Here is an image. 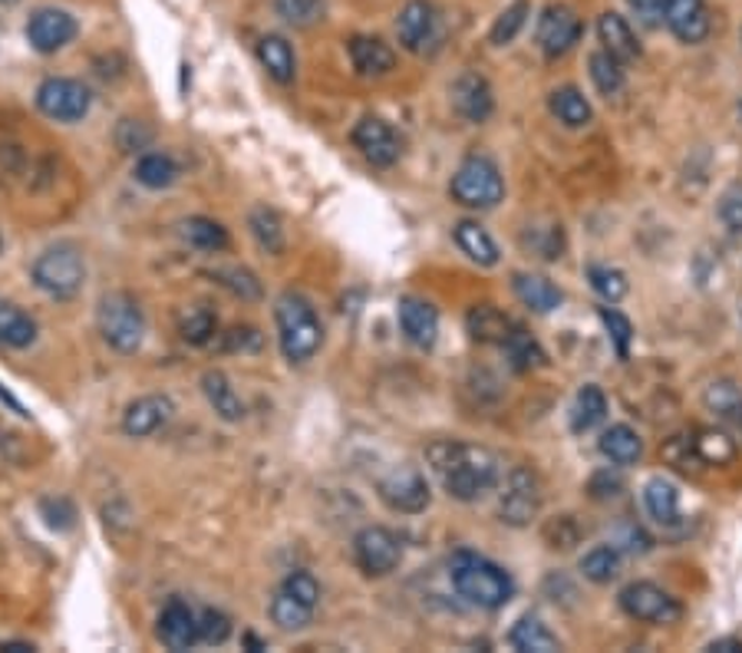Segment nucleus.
I'll list each match as a JSON object with an SVG mask.
<instances>
[{
	"instance_id": "nucleus-1",
	"label": "nucleus",
	"mask_w": 742,
	"mask_h": 653,
	"mask_svg": "<svg viewBox=\"0 0 742 653\" xmlns=\"http://www.w3.org/2000/svg\"><path fill=\"white\" fill-rule=\"evenodd\" d=\"M426 462L436 472L439 486L456 502H479L498 486V456L486 446L459 442V439H436L426 446Z\"/></svg>"
},
{
	"instance_id": "nucleus-2",
	"label": "nucleus",
	"mask_w": 742,
	"mask_h": 653,
	"mask_svg": "<svg viewBox=\"0 0 742 653\" xmlns=\"http://www.w3.org/2000/svg\"><path fill=\"white\" fill-rule=\"evenodd\" d=\"M449 581L463 601H469L472 608H482V611L505 608L515 594L511 574L476 551H456L449 558Z\"/></svg>"
},
{
	"instance_id": "nucleus-3",
	"label": "nucleus",
	"mask_w": 742,
	"mask_h": 653,
	"mask_svg": "<svg viewBox=\"0 0 742 653\" xmlns=\"http://www.w3.org/2000/svg\"><path fill=\"white\" fill-rule=\"evenodd\" d=\"M274 324H277V344L287 364H307L324 344V324L314 304L297 290H284L274 300Z\"/></svg>"
},
{
	"instance_id": "nucleus-4",
	"label": "nucleus",
	"mask_w": 742,
	"mask_h": 653,
	"mask_svg": "<svg viewBox=\"0 0 742 653\" xmlns=\"http://www.w3.org/2000/svg\"><path fill=\"white\" fill-rule=\"evenodd\" d=\"M96 327L116 354H135L145 340V310L129 290H106L96 304Z\"/></svg>"
},
{
	"instance_id": "nucleus-5",
	"label": "nucleus",
	"mask_w": 742,
	"mask_h": 653,
	"mask_svg": "<svg viewBox=\"0 0 742 653\" xmlns=\"http://www.w3.org/2000/svg\"><path fill=\"white\" fill-rule=\"evenodd\" d=\"M30 277L47 297L70 300L87 284V258L77 245L63 242V245H53V248L37 255V262L30 267Z\"/></svg>"
},
{
	"instance_id": "nucleus-6",
	"label": "nucleus",
	"mask_w": 742,
	"mask_h": 653,
	"mask_svg": "<svg viewBox=\"0 0 742 653\" xmlns=\"http://www.w3.org/2000/svg\"><path fill=\"white\" fill-rule=\"evenodd\" d=\"M449 195L463 205V208H476L486 212L495 208L505 198V182L501 172L489 155H469L459 162L453 182H449Z\"/></svg>"
},
{
	"instance_id": "nucleus-7",
	"label": "nucleus",
	"mask_w": 742,
	"mask_h": 653,
	"mask_svg": "<svg viewBox=\"0 0 742 653\" xmlns=\"http://www.w3.org/2000/svg\"><path fill=\"white\" fill-rule=\"evenodd\" d=\"M93 106V93L70 76H50L37 86V110L57 123H80Z\"/></svg>"
},
{
	"instance_id": "nucleus-8",
	"label": "nucleus",
	"mask_w": 742,
	"mask_h": 653,
	"mask_svg": "<svg viewBox=\"0 0 742 653\" xmlns=\"http://www.w3.org/2000/svg\"><path fill=\"white\" fill-rule=\"evenodd\" d=\"M541 482L531 469H521L515 466L508 476H505V486H501V496H498V516L501 522L511 524V528H525L538 519L541 512Z\"/></svg>"
},
{
	"instance_id": "nucleus-9",
	"label": "nucleus",
	"mask_w": 742,
	"mask_h": 653,
	"mask_svg": "<svg viewBox=\"0 0 742 653\" xmlns=\"http://www.w3.org/2000/svg\"><path fill=\"white\" fill-rule=\"evenodd\" d=\"M354 561L367 578H386L403 561V541L383 524H367L354 538Z\"/></svg>"
},
{
	"instance_id": "nucleus-10",
	"label": "nucleus",
	"mask_w": 742,
	"mask_h": 653,
	"mask_svg": "<svg viewBox=\"0 0 742 653\" xmlns=\"http://www.w3.org/2000/svg\"><path fill=\"white\" fill-rule=\"evenodd\" d=\"M379 499L386 509L399 512V516H419L429 509L433 502V492H429V482L419 469L413 466H396L393 472H386L379 479Z\"/></svg>"
},
{
	"instance_id": "nucleus-11",
	"label": "nucleus",
	"mask_w": 742,
	"mask_h": 653,
	"mask_svg": "<svg viewBox=\"0 0 742 653\" xmlns=\"http://www.w3.org/2000/svg\"><path fill=\"white\" fill-rule=\"evenodd\" d=\"M620 608L623 614H630L633 621L643 624H677L683 618V608L677 598H670L663 588H657L653 581H633L620 591Z\"/></svg>"
},
{
	"instance_id": "nucleus-12",
	"label": "nucleus",
	"mask_w": 742,
	"mask_h": 653,
	"mask_svg": "<svg viewBox=\"0 0 742 653\" xmlns=\"http://www.w3.org/2000/svg\"><path fill=\"white\" fill-rule=\"evenodd\" d=\"M396 37H399L403 50H409V53L423 57V53L436 50L443 40L439 10L429 0H409L396 17Z\"/></svg>"
},
{
	"instance_id": "nucleus-13",
	"label": "nucleus",
	"mask_w": 742,
	"mask_h": 653,
	"mask_svg": "<svg viewBox=\"0 0 742 653\" xmlns=\"http://www.w3.org/2000/svg\"><path fill=\"white\" fill-rule=\"evenodd\" d=\"M538 47H541V53L548 57V60H558V57H565L568 50H575V43L585 37V23H581V17L571 10V7H565V3H551V7H545L541 10V17H538Z\"/></svg>"
},
{
	"instance_id": "nucleus-14",
	"label": "nucleus",
	"mask_w": 742,
	"mask_h": 653,
	"mask_svg": "<svg viewBox=\"0 0 742 653\" xmlns=\"http://www.w3.org/2000/svg\"><path fill=\"white\" fill-rule=\"evenodd\" d=\"M77 33H80L77 17L67 13V10H57V7H40L27 20V43L37 53H57L67 43H73Z\"/></svg>"
},
{
	"instance_id": "nucleus-15",
	"label": "nucleus",
	"mask_w": 742,
	"mask_h": 653,
	"mask_svg": "<svg viewBox=\"0 0 742 653\" xmlns=\"http://www.w3.org/2000/svg\"><path fill=\"white\" fill-rule=\"evenodd\" d=\"M354 145L360 149V155L376 165V169H389L399 162V152H403V142L396 130L379 120V116H364L357 126H354Z\"/></svg>"
},
{
	"instance_id": "nucleus-16",
	"label": "nucleus",
	"mask_w": 742,
	"mask_h": 653,
	"mask_svg": "<svg viewBox=\"0 0 742 653\" xmlns=\"http://www.w3.org/2000/svg\"><path fill=\"white\" fill-rule=\"evenodd\" d=\"M172 416H175V402L169 396H162V392L139 396L125 406L123 432L129 439H145V436L159 432L162 426H169Z\"/></svg>"
},
{
	"instance_id": "nucleus-17",
	"label": "nucleus",
	"mask_w": 742,
	"mask_h": 653,
	"mask_svg": "<svg viewBox=\"0 0 742 653\" xmlns=\"http://www.w3.org/2000/svg\"><path fill=\"white\" fill-rule=\"evenodd\" d=\"M453 96V110L466 120V123H486L495 110V96L489 80L482 73H463L456 76V83L449 86Z\"/></svg>"
},
{
	"instance_id": "nucleus-18",
	"label": "nucleus",
	"mask_w": 742,
	"mask_h": 653,
	"mask_svg": "<svg viewBox=\"0 0 742 653\" xmlns=\"http://www.w3.org/2000/svg\"><path fill=\"white\" fill-rule=\"evenodd\" d=\"M663 23L680 43H703L710 37V10L707 0H663Z\"/></svg>"
},
{
	"instance_id": "nucleus-19",
	"label": "nucleus",
	"mask_w": 742,
	"mask_h": 653,
	"mask_svg": "<svg viewBox=\"0 0 742 653\" xmlns=\"http://www.w3.org/2000/svg\"><path fill=\"white\" fill-rule=\"evenodd\" d=\"M155 634H159V641L169 651H192L195 644H202V637H199V614L185 601H179V598H172L162 608Z\"/></svg>"
},
{
	"instance_id": "nucleus-20",
	"label": "nucleus",
	"mask_w": 742,
	"mask_h": 653,
	"mask_svg": "<svg viewBox=\"0 0 742 653\" xmlns=\"http://www.w3.org/2000/svg\"><path fill=\"white\" fill-rule=\"evenodd\" d=\"M399 327L409 344H416L419 350H429L439 337V314L429 300L403 297L399 300Z\"/></svg>"
},
{
	"instance_id": "nucleus-21",
	"label": "nucleus",
	"mask_w": 742,
	"mask_h": 653,
	"mask_svg": "<svg viewBox=\"0 0 742 653\" xmlns=\"http://www.w3.org/2000/svg\"><path fill=\"white\" fill-rule=\"evenodd\" d=\"M511 290H515V297H518L528 310H535V314H551V310L561 307V290H558V284L548 280L545 274L518 271V274L511 277Z\"/></svg>"
},
{
	"instance_id": "nucleus-22",
	"label": "nucleus",
	"mask_w": 742,
	"mask_h": 653,
	"mask_svg": "<svg viewBox=\"0 0 742 653\" xmlns=\"http://www.w3.org/2000/svg\"><path fill=\"white\" fill-rule=\"evenodd\" d=\"M347 53H350V63L360 76H386L393 67H396V53L389 43H383L379 37H354L347 43Z\"/></svg>"
},
{
	"instance_id": "nucleus-23",
	"label": "nucleus",
	"mask_w": 742,
	"mask_h": 653,
	"mask_svg": "<svg viewBox=\"0 0 742 653\" xmlns=\"http://www.w3.org/2000/svg\"><path fill=\"white\" fill-rule=\"evenodd\" d=\"M257 60L261 67L267 70V76L281 86L294 83L297 76V57H294V47L281 37V33H267L257 40Z\"/></svg>"
},
{
	"instance_id": "nucleus-24",
	"label": "nucleus",
	"mask_w": 742,
	"mask_h": 653,
	"mask_svg": "<svg viewBox=\"0 0 742 653\" xmlns=\"http://www.w3.org/2000/svg\"><path fill=\"white\" fill-rule=\"evenodd\" d=\"M202 392L209 399V406L215 409L218 419L225 422H242L245 419V399L232 387V380L222 370H205L202 374Z\"/></svg>"
},
{
	"instance_id": "nucleus-25",
	"label": "nucleus",
	"mask_w": 742,
	"mask_h": 653,
	"mask_svg": "<svg viewBox=\"0 0 742 653\" xmlns=\"http://www.w3.org/2000/svg\"><path fill=\"white\" fill-rule=\"evenodd\" d=\"M598 37H601L604 50H608L611 57H618L620 63H630V60L640 57V43H637L633 27H630L620 13H614V10L601 13V20H598Z\"/></svg>"
},
{
	"instance_id": "nucleus-26",
	"label": "nucleus",
	"mask_w": 742,
	"mask_h": 653,
	"mask_svg": "<svg viewBox=\"0 0 742 653\" xmlns=\"http://www.w3.org/2000/svg\"><path fill=\"white\" fill-rule=\"evenodd\" d=\"M466 330L476 344H505L515 324L495 304H476L466 314Z\"/></svg>"
},
{
	"instance_id": "nucleus-27",
	"label": "nucleus",
	"mask_w": 742,
	"mask_h": 653,
	"mask_svg": "<svg viewBox=\"0 0 742 653\" xmlns=\"http://www.w3.org/2000/svg\"><path fill=\"white\" fill-rule=\"evenodd\" d=\"M453 238H456V245L463 248V255H466L469 262L479 264V267H495L498 258H501L495 238L479 225V222H459V225L453 228Z\"/></svg>"
},
{
	"instance_id": "nucleus-28",
	"label": "nucleus",
	"mask_w": 742,
	"mask_h": 653,
	"mask_svg": "<svg viewBox=\"0 0 742 653\" xmlns=\"http://www.w3.org/2000/svg\"><path fill=\"white\" fill-rule=\"evenodd\" d=\"M314 611H317V604H307V601H301L297 594H291L287 588L277 584V591L271 598V621L281 631H304V628H311Z\"/></svg>"
},
{
	"instance_id": "nucleus-29",
	"label": "nucleus",
	"mask_w": 742,
	"mask_h": 653,
	"mask_svg": "<svg viewBox=\"0 0 742 653\" xmlns=\"http://www.w3.org/2000/svg\"><path fill=\"white\" fill-rule=\"evenodd\" d=\"M33 340H37V320L17 304H0V347L27 350Z\"/></svg>"
},
{
	"instance_id": "nucleus-30",
	"label": "nucleus",
	"mask_w": 742,
	"mask_h": 653,
	"mask_svg": "<svg viewBox=\"0 0 742 653\" xmlns=\"http://www.w3.org/2000/svg\"><path fill=\"white\" fill-rule=\"evenodd\" d=\"M175 178H179V162L169 152H142L139 155V162H135V182L142 188L162 192V188L175 185Z\"/></svg>"
},
{
	"instance_id": "nucleus-31",
	"label": "nucleus",
	"mask_w": 742,
	"mask_h": 653,
	"mask_svg": "<svg viewBox=\"0 0 742 653\" xmlns=\"http://www.w3.org/2000/svg\"><path fill=\"white\" fill-rule=\"evenodd\" d=\"M643 506H647L653 522L667 524V528L680 522V492L667 479H650L643 486Z\"/></svg>"
},
{
	"instance_id": "nucleus-32",
	"label": "nucleus",
	"mask_w": 742,
	"mask_h": 653,
	"mask_svg": "<svg viewBox=\"0 0 742 653\" xmlns=\"http://www.w3.org/2000/svg\"><path fill=\"white\" fill-rule=\"evenodd\" d=\"M179 337L192 347H205L218 337V317L209 304H192L179 314Z\"/></svg>"
},
{
	"instance_id": "nucleus-33",
	"label": "nucleus",
	"mask_w": 742,
	"mask_h": 653,
	"mask_svg": "<svg viewBox=\"0 0 742 653\" xmlns=\"http://www.w3.org/2000/svg\"><path fill=\"white\" fill-rule=\"evenodd\" d=\"M508 644L515 647V651H525V653H555L561 651V641L535 618V614H525L515 628H511V634H508Z\"/></svg>"
},
{
	"instance_id": "nucleus-34",
	"label": "nucleus",
	"mask_w": 742,
	"mask_h": 653,
	"mask_svg": "<svg viewBox=\"0 0 742 653\" xmlns=\"http://www.w3.org/2000/svg\"><path fill=\"white\" fill-rule=\"evenodd\" d=\"M548 106H551L555 120L565 123L568 130H581V126H588L591 116H594V113H591V103H588L585 93L575 90V86H561V90H555V93L548 96Z\"/></svg>"
},
{
	"instance_id": "nucleus-35",
	"label": "nucleus",
	"mask_w": 742,
	"mask_h": 653,
	"mask_svg": "<svg viewBox=\"0 0 742 653\" xmlns=\"http://www.w3.org/2000/svg\"><path fill=\"white\" fill-rule=\"evenodd\" d=\"M608 416V396L601 392V387L588 384L581 387L575 396V406H571V429L581 436V432H591L594 426H601Z\"/></svg>"
},
{
	"instance_id": "nucleus-36",
	"label": "nucleus",
	"mask_w": 742,
	"mask_h": 653,
	"mask_svg": "<svg viewBox=\"0 0 742 653\" xmlns=\"http://www.w3.org/2000/svg\"><path fill=\"white\" fill-rule=\"evenodd\" d=\"M703 406H707L716 419H723V422H730V426H740L742 387L740 384H733V380H713V384L703 390Z\"/></svg>"
},
{
	"instance_id": "nucleus-37",
	"label": "nucleus",
	"mask_w": 742,
	"mask_h": 653,
	"mask_svg": "<svg viewBox=\"0 0 742 653\" xmlns=\"http://www.w3.org/2000/svg\"><path fill=\"white\" fill-rule=\"evenodd\" d=\"M179 235H182L192 248H199V252H222V248H228V232H225V225L215 222V218H205V215H192V218H185V222L179 225Z\"/></svg>"
},
{
	"instance_id": "nucleus-38",
	"label": "nucleus",
	"mask_w": 742,
	"mask_h": 653,
	"mask_svg": "<svg viewBox=\"0 0 742 653\" xmlns=\"http://www.w3.org/2000/svg\"><path fill=\"white\" fill-rule=\"evenodd\" d=\"M601 456L604 459H611L614 466H633L640 456H643V442H640V436L630 429V426H611V429H604V436H601Z\"/></svg>"
},
{
	"instance_id": "nucleus-39",
	"label": "nucleus",
	"mask_w": 742,
	"mask_h": 653,
	"mask_svg": "<svg viewBox=\"0 0 742 653\" xmlns=\"http://www.w3.org/2000/svg\"><path fill=\"white\" fill-rule=\"evenodd\" d=\"M693 446H697V456H700L703 466H730L740 456L736 439L726 436L723 429H700L697 439H693Z\"/></svg>"
},
{
	"instance_id": "nucleus-40",
	"label": "nucleus",
	"mask_w": 742,
	"mask_h": 653,
	"mask_svg": "<svg viewBox=\"0 0 742 653\" xmlns=\"http://www.w3.org/2000/svg\"><path fill=\"white\" fill-rule=\"evenodd\" d=\"M247 228L254 235V242L267 252V255H281L284 252V225H281V215L267 205H257L251 215H247Z\"/></svg>"
},
{
	"instance_id": "nucleus-41",
	"label": "nucleus",
	"mask_w": 742,
	"mask_h": 653,
	"mask_svg": "<svg viewBox=\"0 0 742 653\" xmlns=\"http://www.w3.org/2000/svg\"><path fill=\"white\" fill-rule=\"evenodd\" d=\"M581 574L591 584H611L620 574V551L614 544H598L581 558Z\"/></svg>"
},
{
	"instance_id": "nucleus-42",
	"label": "nucleus",
	"mask_w": 742,
	"mask_h": 653,
	"mask_svg": "<svg viewBox=\"0 0 742 653\" xmlns=\"http://www.w3.org/2000/svg\"><path fill=\"white\" fill-rule=\"evenodd\" d=\"M588 67H591V80H594V86H598L601 96L611 100V96H618L620 90H623V83H627V76H623V63H620L618 57H611L608 50L591 53Z\"/></svg>"
},
{
	"instance_id": "nucleus-43",
	"label": "nucleus",
	"mask_w": 742,
	"mask_h": 653,
	"mask_svg": "<svg viewBox=\"0 0 742 653\" xmlns=\"http://www.w3.org/2000/svg\"><path fill=\"white\" fill-rule=\"evenodd\" d=\"M501 347H505V354H508V360H511L515 370H531V367H541L545 364V354H541L538 340L525 327H515Z\"/></svg>"
},
{
	"instance_id": "nucleus-44",
	"label": "nucleus",
	"mask_w": 742,
	"mask_h": 653,
	"mask_svg": "<svg viewBox=\"0 0 742 653\" xmlns=\"http://www.w3.org/2000/svg\"><path fill=\"white\" fill-rule=\"evenodd\" d=\"M528 13H531V3L528 0H515L511 7H505L498 13V20L492 23V30H489V40H492L495 47L511 43L521 33V27L528 23Z\"/></svg>"
},
{
	"instance_id": "nucleus-45",
	"label": "nucleus",
	"mask_w": 742,
	"mask_h": 653,
	"mask_svg": "<svg viewBox=\"0 0 742 653\" xmlns=\"http://www.w3.org/2000/svg\"><path fill=\"white\" fill-rule=\"evenodd\" d=\"M274 7L281 20L297 30H307L324 20V0H274Z\"/></svg>"
},
{
	"instance_id": "nucleus-46",
	"label": "nucleus",
	"mask_w": 742,
	"mask_h": 653,
	"mask_svg": "<svg viewBox=\"0 0 742 653\" xmlns=\"http://www.w3.org/2000/svg\"><path fill=\"white\" fill-rule=\"evenodd\" d=\"M588 277H591V287L608 300V304H618L627 297L630 284H627V274L618 267H604V264H591L588 267Z\"/></svg>"
},
{
	"instance_id": "nucleus-47",
	"label": "nucleus",
	"mask_w": 742,
	"mask_h": 653,
	"mask_svg": "<svg viewBox=\"0 0 742 653\" xmlns=\"http://www.w3.org/2000/svg\"><path fill=\"white\" fill-rule=\"evenodd\" d=\"M215 280H218L228 294H235V297H242V300H257V297H261V280H257V274L247 271V267H218V271H215Z\"/></svg>"
},
{
	"instance_id": "nucleus-48",
	"label": "nucleus",
	"mask_w": 742,
	"mask_h": 653,
	"mask_svg": "<svg viewBox=\"0 0 742 653\" xmlns=\"http://www.w3.org/2000/svg\"><path fill=\"white\" fill-rule=\"evenodd\" d=\"M601 320H604V327H608V337H611L618 357L620 360H627V357H630V340H633V324H630L620 310H614V307H601Z\"/></svg>"
},
{
	"instance_id": "nucleus-49",
	"label": "nucleus",
	"mask_w": 742,
	"mask_h": 653,
	"mask_svg": "<svg viewBox=\"0 0 742 653\" xmlns=\"http://www.w3.org/2000/svg\"><path fill=\"white\" fill-rule=\"evenodd\" d=\"M199 637H202V644H225L232 637V618L225 611L205 608L199 614Z\"/></svg>"
},
{
	"instance_id": "nucleus-50",
	"label": "nucleus",
	"mask_w": 742,
	"mask_h": 653,
	"mask_svg": "<svg viewBox=\"0 0 742 653\" xmlns=\"http://www.w3.org/2000/svg\"><path fill=\"white\" fill-rule=\"evenodd\" d=\"M716 215H720V222H723V228H726L730 235H742V182L730 185V188L720 195V202H716Z\"/></svg>"
},
{
	"instance_id": "nucleus-51",
	"label": "nucleus",
	"mask_w": 742,
	"mask_h": 653,
	"mask_svg": "<svg viewBox=\"0 0 742 653\" xmlns=\"http://www.w3.org/2000/svg\"><path fill=\"white\" fill-rule=\"evenodd\" d=\"M116 145L123 152H145L152 145V130L142 120H123L116 126Z\"/></svg>"
},
{
	"instance_id": "nucleus-52",
	"label": "nucleus",
	"mask_w": 742,
	"mask_h": 653,
	"mask_svg": "<svg viewBox=\"0 0 742 653\" xmlns=\"http://www.w3.org/2000/svg\"><path fill=\"white\" fill-rule=\"evenodd\" d=\"M222 340H218V350L222 354H251V350H257L261 347V334L254 330V327H232V330H225V334H218Z\"/></svg>"
},
{
	"instance_id": "nucleus-53",
	"label": "nucleus",
	"mask_w": 742,
	"mask_h": 653,
	"mask_svg": "<svg viewBox=\"0 0 742 653\" xmlns=\"http://www.w3.org/2000/svg\"><path fill=\"white\" fill-rule=\"evenodd\" d=\"M663 459L673 466V469H680V472H690V459L693 462H700V456H697V446H693V439L690 436H673L667 446H663Z\"/></svg>"
},
{
	"instance_id": "nucleus-54",
	"label": "nucleus",
	"mask_w": 742,
	"mask_h": 653,
	"mask_svg": "<svg viewBox=\"0 0 742 653\" xmlns=\"http://www.w3.org/2000/svg\"><path fill=\"white\" fill-rule=\"evenodd\" d=\"M281 588H287L291 594H297V598L307 601V604H317V601H321V581H317L311 571H291V574L281 581Z\"/></svg>"
},
{
	"instance_id": "nucleus-55",
	"label": "nucleus",
	"mask_w": 742,
	"mask_h": 653,
	"mask_svg": "<svg viewBox=\"0 0 742 653\" xmlns=\"http://www.w3.org/2000/svg\"><path fill=\"white\" fill-rule=\"evenodd\" d=\"M627 3L647 30H657L663 23V0H627Z\"/></svg>"
},
{
	"instance_id": "nucleus-56",
	"label": "nucleus",
	"mask_w": 742,
	"mask_h": 653,
	"mask_svg": "<svg viewBox=\"0 0 742 653\" xmlns=\"http://www.w3.org/2000/svg\"><path fill=\"white\" fill-rule=\"evenodd\" d=\"M620 489H623L620 476H611V472H598V476L591 479V486H588L591 499H598V502H611V499H618Z\"/></svg>"
},
{
	"instance_id": "nucleus-57",
	"label": "nucleus",
	"mask_w": 742,
	"mask_h": 653,
	"mask_svg": "<svg viewBox=\"0 0 742 653\" xmlns=\"http://www.w3.org/2000/svg\"><path fill=\"white\" fill-rule=\"evenodd\" d=\"M707 651H720V653H736V651H742V641H736V637H723V641H713V644H710V647H707Z\"/></svg>"
},
{
	"instance_id": "nucleus-58",
	"label": "nucleus",
	"mask_w": 742,
	"mask_h": 653,
	"mask_svg": "<svg viewBox=\"0 0 742 653\" xmlns=\"http://www.w3.org/2000/svg\"><path fill=\"white\" fill-rule=\"evenodd\" d=\"M0 651L23 653V651H33V647H30V644H20V641H13V644H0Z\"/></svg>"
},
{
	"instance_id": "nucleus-59",
	"label": "nucleus",
	"mask_w": 742,
	"mask_h": 653,
	"mask_svg": "<svg viewBox=\"0 0 742 653\" xmlns=\"http://www.w3.org/2000/svg\"><path fill=\"white\" fill-rule=\"evenodd\" d=\"M13 3H20V0H0V7H13Z\"/></svg>"
},
{
	"instance_id": "nucleus-60",
	"label": "nucleus",
	"mask_w": 742,
	"mask_h": 653,
	"mask_svg": "<svg viewBox=\"0 0 742 653\" xmlns=\"http://www.w3.org/2000/svg\"><path fill=\"white\" fill-rule=\"evenodd\" d=\"M736 429H740V436H742V422H740V426H736Z\"/></svg>"
},
{
	"instance_id": "nucleus-61",
	"label": "nucleus",
	"mask_w": 742,
	"mask_h": 653,
	"mask_svg": "<svg viewBox=\"0 0 742 653\" xmlns=\"http://www.w3.org/2000/svg\"><path fill=\"white\" fill-rule=\"evenodd\" d=\"M740 116H742V103H740Z\"/></svg>"
}]
</instances>
